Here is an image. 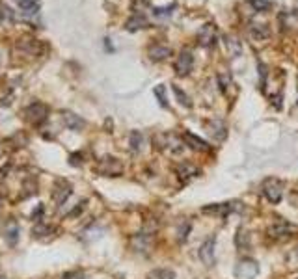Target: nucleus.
I'll return each instance as SVG.
<instances>
[{"instance_id":"22","label":"nucleus","mask_w":298,"mask_h":279,"mask_svg":"<svg viewBox=\"0 0 298 279\" xmlns=\"http://www.w3.org/2000/svg\"><path fill=\"white\" fill-rule=\"evenodd\" d=\"M145 26H147V19H145L142 13H134V15L127 21V30L129 32L140 30V28H145Z\"/></svg>"},{"instance_id":"7","label":"nucleus","mask_w":298,"mask_h":279,"mask_svg":"<svg viewBox=\"0 0 298 279\" xmlns=\"http://www.w3.org/2000/svg\"><path fill=\"white\" fill-rule=\"evenodd\" d=\"M97 173L105 175V177H119L123 173V164L114 156H105V158L99 160Z\"/></svg>"},{"instance_id":"35","label":"nucleus","mask_w":298,"mask_h":279,"mask_svg":"<svg viewBox=\"0 0 298 279\" xmlns=\"http://www.w3.org/2000/svg\"><path fill=\"white\" fill-rule=\"evenodd\" d=\"M295 279H298V276H297V278H295Z\"/></svg>"},{"instance_id":"13","label":"nucleus","mask_w":298,"mask_h":279,"mask_svg":"<svg viewBox=\"0 0 298 279\" xmlns=\"http://www.w3.org/2000/svg\"><path fill=\"white\" fill-rule=\"evenodd\" d=\"M176 175L179 179H192V177H198L199 175V168L196 166L194 162H188V160H183V162H179L176 166Z\"/></svg>"},{"instance_id":"16","label":"nucleus","mask_w":298,"mask_h":279,"mask_svg":"<svg viewBox=\"0 0 298 279\" xmlns=\"http://www.w3.org/2000/svg\"><path fill=\"white\" fill-rule=\"evenodd\" d=\"M2 232H4V238L8 242L9 246H15L19 242V224H17L13 218L6 220V224L2 227Z\"/></svg>"},{"instance_id":"10","label":"nucleus","mask_w":298,"mask_h":279,"mask_svg":"<svg viewBox=\"0 0 298 279\" xmlns=\"http://www.w3.org/2000/svg\"><path fill=\"white\" fill-rule=\"evenodd\" d=\"M198 43L201 46H213L216 43V39H218V32H216V26L211 23L203 24L201 28L198 30Z\"/></svg>"},{"instance_id":"15","label":"nucleus","mask_w":298,"mask_h":279,"mask_svg":"<svg viewBox=\"0 0 298 279\" xmlns=\"http://www.w3.org/2000/svg\"><path fill=\"white\" fill-rule=\"evenodd\" d=\"M69 195H71V185H69V183H65V181H58V183H56V186H54V190H53L54 203H56L58 207H61L63 203L67 201Z\"/></svg>"},{"instance_id":"24","label":"nucleus","mask_w":298,"mask_h":279,"mask_svg":"<svg viewBox=\"0 0 298 279\" xmlns=\"http://www.w3.org/2000/svg\"><path fill=\"white\" fill-rule=\"evenodd\" d=\"M172 92H174L177 102H179L181 106H184V108H192V101H190V97L186 95V92H183L177 84H172Z\"/></svg>"},{"instance_id":"12","label":"nucleus","mask_w":298,"mask_h":279,"mask_svg":"<svg viewBox=\"0 0 298 279\" xmlns=\"http://www.w3.org/2000/svg\"><path fill=\"white\" fill-rule=\"evenodd\" d=\"M248 36L252 41H267L270 38V28L267 23H252L248 26Z\"/></svg>"},{"instance_id":"31","label":"nucleus","mask_w":298,"mask_h":279,"mask_svg":"<svg viewBox=\"0 0 298 279\" xmlns=\"http://www.w3.org/2000/svg\"><path fill=\"white\" fill-rule=\"evenodd\" d=\"M250 4L257 11H261V13H265V11H268V9L272 8V2H268V0H250Z\"/></svg>"},{"instance_id":"3","label":"nucleus","mask_w":298,"mask_h":279,"mask_svg":"<svg viewBox=\"0 0 298 279\" xmlns=\"http://www.w3.org/2000/svg\"><path fill=\"white\" fill-rule=\"evenodd\" d=\"M157 143L159 147H162L164 151H168L170 155H181L184 151V140L183 136L179 134H174V132H164V134H159L157 136Z\"/></svg>"},{"instance_id":"20","label":"nucleus","mask_w":298,"mask_h":279,"mask_svg":"<svg viewBox=\"0 0 298 279\" xmlns=\"http://www.w3.org/2000/svg\"><path fill=\"white\" fill-rule=\"evenodd\" d=\"M147 54H149V60H151V62H164L166 58L172 56V48L166 45H153L149 48Z\"/></svg>"},{"instance_id":"6","label":"nucleus","mask_w":298,"mask_h":279,"mask_svg":"<svg viewBox=\"0 0 298 279\" xmlns=\"http://www.w3.org/2000/svg\"><path fill=\"white\" fill-rule=\"evenodd\" d=\"M214 253H216V234H211L201 242V246L198 249V257L205 266H214V261H216Z\"/></svg>"},{"instance_id":"29","label":"nucleus","mask_w":298,"mask_h":279,"mask_svg":"<svg viewBox=\"0 0 298 279\" xmlns=\"http://www.w3.org/2000/svg\"><path fill=\"white\" fill-rule=\"evenodd\" d=\"M192 229V224L190 222H186L184 220L183 224L179 225V229H177V240L179 242H186V238H188V232H190Z\"/></svg>"},{"instance_id":"28","label":"nucleus","mask_w":298,"mask_h":279,"mask_svg":"<svg viewBox=\"0 0 298 279\" xmlns=\"http://www.w3.org/2000/svg\"><path fill=\"white\" fill-rule=\"evenodd\" d=\"M153 95L159 99V104H161L162 108H168V97H166V88L162 84L155 86L153 88Z\"/></svg>"},{"instance_id":"19","label":"nucleus","mask_w":298,"mask_h":279,"mask_svg":"<svg viewBox=\"0 0 298 279\" xmlns=\"http://www.w3.org/2000/svg\"><path fill=\"white\" fill-rule=\"evenodd\" d=\"M13 2L21 8L24 19L36 17L39 13V0H13Z\"/></svg>"},{"instance_id":"32","label":"nucleus","mask_w":298,"mask_h":279,"mask_svg":"<svg viewBox=\"0 0 298 279\" xmlns=\"http://www.w3.org/2000/svg\"><path fill=\"white\" fill-rule=\"evenodd\" d=\"M60 279H84V274L78 270H71V272H65Z\"/></svg>"},{"instance_id":"27","label":"nucleus","mask_w":298,"mask_h":279,"mask_svg":"<svg viewBox=\"0 0 298 279\" xmlns=\"http://www.w3.org/2000/svg\"><path fill=\"white\" fill-rule=\"evenodd\" d=\"M149 279H176V272L172 268H159L149 274Z\"/></svg>"},{"instance_id":"34","label":"nucleus","mask_w":298,"mask_h":279,"mask_svg":"<svg viewBox=\"0 0 298 279\" xmlns=\"http://www.w3.org/2000/svg\"><path fill=\"white\" fill-rule=\"evenodd\" d=\"M0 207H2V199H0Z\"/></svg>"},{"instance_id":"26","label":"nucleus","mask_w":298,"mask_h":279,"mask_svg":"<svg viewBox=\"0 0 298 279\" xmlns=\"http://www.w3.org/2000/svg\"><path fill=\"white\" fill-rule=\"evenodd\" d=\"M235 244H237V248H242V249H246L248 246H250V234H248L246 229L238 227L237 236H235Z\"/></svg>"},{"instance_id":"2","label":"nucleus","mask_w":298,"mask_h":279,"mask_svg":"<svg viewBox=\"0 0 298 279\" xmlns=\"http://www.w3.org/2000/svg\"><path fill=\"white\" fill-rule=\"evenodd\" d=\"M298 232V225H295L293 222H287V220H276L267 227V234L274 240H285V238H291Z\"/></svg>"},{"instance_id":"18","label":"nucleus","mask_w":298,"mask_h":279,"mask_svg":"<svg viewBox=\"0 0 298 279\" xmlns=\"http://www.w3.org/2000/svg\"><path fill=\"white\" fill-rule=\"evenodd\" d=\"M233 210H235V205H233V203H214V205L203 207V212H205V214H213V216H218V218H226L228 214H231Z\"/></svg>"},{"instance_id":"21","label":"nucleus","mask_w":298,"mask_h":279,"mask_svg":"<svg viewBox=\"0 0 298 279\" xmlns=\"http://www.w3.org/2000/svg\"><path fill=\"white\" fill-rule=\"evenodd\" d=\"M224 46H226V52H228L230 58H237V56H240V52H242V43H240L235 36H226Z\"/></svg>"},{"instance_id":"8","label":"nucleus","mask_w":298,"mask_h":279,"mask_svg":"<svg viewBox=\"0 0 298 279\" xmlns=\"http://www.w3.org/2000/svg\"><path fill=\"white\" fill-rule=\"evenodd\" d=\"M174 69L179 77L190 75V71L194 69V56H192L190 50H181L179 52V56L176 58V63H174Z\"/></svg>"},{"instance_id":"33","label":"nucleus","mask_w":298,"mask_h":279,"mask_svg":"<svg viewBox=\"0 0 298 279\" xmlns=\"http://www.w3.org/2000/svg\"><path fill=\"white\" fill-rule=\"evenodd\" d=\"M0 279H6V278H4V276H0Z\"/></svg>"},{"instance_id":"30","label":"nucleus","mask_w":298,"mask_h":279,"mask_svg":"<svg viewBox=\"0 0 298 279\" xmlns=\"http://www.w3.org/2000/svg\"><path fill=\"white\" fill-rule=\"evenodd\" d=\"M51 232H54V229L51 225L43 224V222L34 227V236L36 238H45V234H51Z\"/></svg>"},{"instance_id":"17","label":"nucleus","mask_w":298,"mask_h":279,"mask_svg":"<svg viewBox=\"0 0 298 279\" xmlns=\"http://www.w3.org/2000/svg\"><path fill=\"white\" fill-rule=\"evenodd\" d=\"M61 121H63V125L67 127L69 131L75 132H80L86 127L84 119L80 116H77V114H73V112H61Z\"/></svg>"},{"instance_id":"9","label":"nucleus","mask_w":298,"mask_h":279,"mask_svg":"<svg viewBox=\"0 0 298 279\" xmlns=\"http://www.w3.org/2000/svg\"><path fill=\"white\" fill-rule=\"evenodd\" d=\"M181 136H183V140H184V145L190 147L192 151H198V153H211V149H213L205 140L196 136V134L190 131H184Z\"/></svg>"},{"instance_id":"25","label":"nucleus","mask_w":298,"mask_h":279,"mask_svg":"<svg viewBox=\"0 0 298 279\" xmlns=\"http://www.w3.org/2000/svg\"><path fill=\"white\" fill-rule=\"evenodd\" d=\"M216 80H218V86H220V90L224 93L230 90L231 86H233V78H231V75L228 73V71H218V75H216Z\"/></svg>"},{"instance_id":"5","label":"nucleus","mask_w":298,"mask_h":279,"mask_svg":"<svg viewBox=\"0 0 298 279\" xmlns=\"http://www.w3.org/2000/svg\"><path fill=\"white\" fill-rule=\"evenodd\" d=\"M259 274V263L250 257H242L235 266V278L237 279H255Z\"/></svg>"},{"instance_id":"14","label":"nucleus","mask_w":298,"mask_h":279,"mask_svg":"<svg viewBox=\"0 0 298 279\" xmlns=\"http://www.w3.org/2000/svg\"><path fill=\"white\" fill-rule=\"evenodd\" d=\"M132 249L134 251H140V253H145V251H149L151 248V244H153V236H151V232H138L132 236Z\"/></svg>"},{"instance_id":"23","label":"nucleus","mask_w":298,"mask_h":279,"mask_svg":"<svg viewBox=\"0 0 298 279\" xmlns=\"http://www.w3.org/2000/svg\"><path fill=\"white\" fill-rule=\"evenodd\" d=\"M129 145L132 153H140L142 151V145H144V134L140 131H132L129 136Z\"/></svg>"},{"instance_id":"4","label":"nucleus","mask_w":298,"mask_h":279,"mask_svg":"<svg viewBox=\"0 0 298 279\" xmlns=\"http://www.w3.org/2000/svg\"><path fill=\"white\" fill-rule=\"evenodd\" d=\"M23 116L30 125H41L49 117V106L43 102H32L30 106L24 108Z\"/></svg>"},{"instance_id":"11","label":"nucleus","mask_w":298,"mask_h":279,"mask_svg":"<svg viewBox=\"0 0 298 279\" xmlns=\"http://www.w3.org/2000/svg\"><path fill=\"white\" fill-rule=\"evenodd\" d=\"M207 131H209V134L216 141H224V140L228 138V125L220 117H214L213 121H209L207 123Z\"/></svg>"},{"instance_id":"1","label":"nucleus","mask_w":298,"mask_h":279,"mask_svg":"<svg viewBox=\"0 0 298 279\" xmlns=\"http://www.w3.org/2000/svg\"><path fill=\"white\" fill-rule=\"evenodd\" d=\"M261 195L267 199L270 205H280L285 195V183L278 177H267L259 186Z\"/></svg>"}]
</instances>
